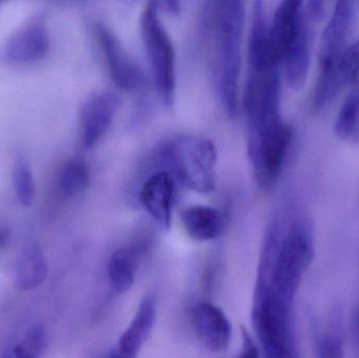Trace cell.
Instances as JSON below:
<instances>
[{
    "mask_svg": "<svg viewBox=\"0 0 359 358\" xmlns=\"http://www.w3.org/2000/svg\"><path fill=\"white\" fill-rule=\"evenodd\" d=\"M18 347L25 354L34 358H39L46 347V333L44 328L40 325L32 327Z\"/></svg>",
    "mask_w": 359,
    "mask_h": 358,
    "instance_id": "cell-22",
    "label": "cell"
},
{
    "mask_svg": "<svg viewBox=\"0 0 359 358\" xmlns=\"http://www.w3.org/2000/svg\"><path fill=\"white\" fill-rule=\"evenodd\" d=\"M309 44V29H308L280 64L284 73L285 81L292 90H301L307 81L310 67Z\"/></svg>",
    "mask_w": 359,
    "mask_h": 358,
    "instance_id": "cell-17",
    "label": "cell"
},
{
    "mask_svg": "<svg viewBox=\"0 0 359 358\" xmlns=\"http://www.w3.org/2000/svg\"><path fill=\"white\" fill-rule=\"evenodd\" d=\"M13 183L19 203L23 207H29L35 198V182L31 172V166L23 156H19L15 161Z\"/></svg>",
    "mask_w": 359,
    "mask_h": 358,
    "instance_id": "cell-20",
    "label": "cell"
},
{
    "mask_svg": "<svg viewBox=\"0 0 359 358\" xmlns=\"http://www.w3.org/2000/svg\"><path fill=\"white\" fill-rule=\"evenodd\" d=\"M181 223L188 237L194 241L208 242L217 239L223 229V218L215 208L192 205L181 212Z\"/></svg>",
    "mask_w": 359,
    "mask_h": 358,
    "instance_id": "cell-14",
    "label": "cell"
},
{
    "mask_svg": "<svg viewBox=\"0 0 359 358\" xmlns=\"http://www.w3.org/2000/svg\"><path fill=\"white\" fill-rule=\"evenodd\" d=\"M358 2L339 1L328 25L325 27L320 44V74L335 69L347 48L348 38L355 18Z\"/></svg>",
    "mask_w": 359,
    "mask_h": 358,
    "instance_id": "cell-8",
    "label": "cell"
},
{
    "mask_svg": "<svg viewBox=\"0 0 359 358\" xmlns=\"http://www.w3.org/2000/svg\"><path fill=\"white\" fill-rule=\"evenodd\" d=\"M156 158L182 186L205 195L215 191L217 151L209 139L180 135L160 145Z\"/></svg>",
    "mask_w": 359,
    "mask_h": 358,
    "instance_id": "cell-3",
    "label": "cell"
},
{
    "mask_svg": "<svg viewBox=\"0 0 359 358\" xmlns=\"http://www.w3.org/2000/svg\"><path fill=\"white\" fill-rule=\"evenodd\" d=\"M359 119V79L348 95L339 109L334 132L339 139L346 140L350 138L355 130Z\"/></svg>",
    "mask_w": 359,
    "mask_h": 358,
    "instance_id": "cell-19",
    "label": "cell"
},
{
    "mask_svg": "<svg viewBox=\"0 0 359 358\" xmlns=\"http://www.w3.org/2000/svg\"><path fill=\"white\" fill-rule=\"evenodd\" d=\"M10 237V233L6 228H0V248L6 247Z\"/></svg>",
    "mask_w": 359,
    "mask_h": 358,
    "instance_id": "cell-28",
    "label": "cell"
},
{
    "mask_svg": "<svg viewBox=\"0 0 359 358\" xmlns=\"http://www.w3.org/2000/svg\"><path fill=\"white\" fill-rule=\"evenodd\" d=\"M50 39L43 21L34 19L8 38L0 50V60L6 64H27L48 54Z\"/></svg>",
    "mask_w": 359,
    "mask_h": 358,
    "instance_id": "cell-10",
    "label": "cell"
},
{
    "mask_svg": "<svg viewBox=\"0 0 359 358\" xmlns=\"http://www.w3.org/2000/svg\"><path fill=\"white\" fill-rule=\"evenodd\" d=\"M292 138V128L284 120L247 138V151L253 177L261 188H271L280 178Z\"/></svg>",
    "mask_w": 359,
    "mask_h": 358,
    "instance_id": "cell-5",
    "label": "cell"
},
{
    "mask_svg": "<svg viewBox=\"0 0 359 358\" xmlns=\"http://www.w3.org/2000/svg\"><path fill=\"white\" fill-rule=\"evenodd\" d=\"M155 319V298L147 296L141 301L134 319L120 336L116 350L124 357L137 358L139 351L153 330Z\"/></svg>",
    "mask_w": 359,
    "mask_h": 358,
    "instance_id": "cell-13",
    "label": "cell"
},
{
    "mask_svg": "<svg viewBox=\"0 0 359 358\" xmlns=\"http://www.w3.org/2000/svg\"><path fill=\"white\" fill-rule=\"evenodd\" d=\"M352 338H353L355 348L359 352V307L354 315L353 322H352Z\"/></svg>",
    "mask_w": 359,
    "mask_h": 358,
    "instance_id": "cell-27",
    "label": "cell"
},
{
    "mask_svg": "<svg viewBox=\"0 0 359 358\" xmlns=\"http://www.w3.org/2000/svg\"><path fill=\"white\" fill-rule=\"evenodd\" d=\"M141 248L128 246L116 250L107 264V275L111 289L117 294L128 291L134 285L140 264Z\"/></svg>",
    "mask_w": 359,
    "mask_h": 358,
    "instance_id": "cell-15",
    "label": "cell"
},
{
    "mask_svg": "<svg viewBox=\"0 0 359 358\" xmlns=\"http://www.w3.org/2000/svg\"><path fill=\"white\" fill-rule=\"evenodd\" d=\"M307 31L303 4L299 0L280 2L268 25V48L272 61L280 67Z\"/></svg>",
    "mask_w": 359,
    "mask_h": 358,
    "instance_id": "cell-7",
    "label": "cell"
},
{
    "mask_svg": "<svg viewBox=\"0 0 359 358\" xmlns=\"http://www.w3.org/2000/svg\"><path fill=\"white\" fill-rule=\"evenodd\" d=\"M119 106V98L111 92H99L83 103L80 111V125L84 149L94 147L109 132Z\"/></svg>",
    "mask_w": 359,
    "mask_h": 358,
    "instance_id": "cell-11",
    "label": "cell"
},
{
    "mask_svg": "<svg viewBox=\"0 0 359 358\" xmlns=\"http://www.w3.org/2000/svg\"><path fill=\"white\" fill-rule=\"evenodd\" d=\"M203 20L215 95L224 111L229 117H234L238 111V79L242 63L244 2L240 0L208 2Z\"/></svg>",
    "mask_w": 359,
    "mask_h": 358,
    "instance_id": "cell-2",
    "label": "cell"
},
{
    "mask_svg": "<svg viewBox=\"0 0 359 358\" xmlns=\"http://www.w3.org/2000/svg\"><path fill=\"white\" fill-rule=\"evenodd\" d=\"M93 34L104 59L109 76L116 85L128 92L144 88V71L111 29L103 23H96Z\"/></svg>",
    "mask_w": 359,
    "mask_h": 358,
    "instance_id": "cell-6",
    "label": "cell"
},
{
    "mask_svg": "<svg viewBox=\"0 0 359 358\" xmlns=\"http://www.w3.org/2000/svg\"><path fill=\"white\" fill-rule=\"evenodd\" d=\"M190 321L205 348L213 352L226 350L231 340L232 328L222 309L211 303H198L190 310Z\"/></svg>",
    "mask_w": 359,
    "mask_h": 358,
    "instance_id": "cell-12",
    "label": "cell"
},
{
    "mask_svg": "<svg viewBox=\"0 0 359 358\" xmlns=\"http://www.w3.org/2000/svg\"><path fill=\"white\" fill-rule=\"evenodd\" d=\"M159 12L168 13V14L175 15L179 13L180 4L175 1L156 2Z\"/></svg>",
    "mask_w": 359,
    "mask_h": 358,
    "instance_id": "cell-26",
    "label": "cell"
},
{
    "mask_svg": "<svg viewBox=\"0 0 359 358\" xmlns=\"http://www.w3.org/2000/svg\"><path fill=\"white\" fill-rule=\"evenodd\" d=\"M177 197V181L168 170H159L147 177L139 191V201L162 230L172 224Z\"/></svg>",
    "mask_w": 359,
    "mask_h": 358,
    "instance_id": "cell-9",
    "label": "cell"
},
{
    "mask_svg": "<svg viewBox=\"0 0 359 358\" xmlns=\"http://www.w3.org/2000/svg\"><path fill=\"white\" fill-rule=\"evenodd\" d=\"M236 358H259V349L244 328L242 329V350Z\"/></svg>",
    "mask_w": 359,
    "mask_h": 358,
    "instance_id": "cell-24",
    "label": "cell"
},
{
    "mask_svg": "<svg viewBox=\"0 0 359 358\" xmlns=\"http://www.w3.org/2000/svg\"><path fill=\"white\" fill-rule=\"evenodd\" d=\"M1 358H15L13 354H4L2 355Z\"/></svg>",
    "mask_w": 359,
    "mask_h": 358,
    "instance_id": "cell-31",
    "label": "cell"
},
{
    "mask_svg": "<svg viewBox=\"0 0 359 358\" xmlns=\"http://www.w3.org/2000/svg\"><path fill=\"white\" fill-rule=\"evenodd\" d=\"M284 358H299L297 357V354H295L294 352L290 353V354L287 355V357H285Z\"/></svg>",
    "mask_w": 359,
    "mask_h": 358,
    "instance_id": "cell-30",
    "label": "cell"
},
{
    "mask_svg": "<svg viewBox=\"0 0 359 358\" xmlns=\"http://www.w3.org/2000/svg\"><path fill=\"white\" fill-rule=\"evenodd\" d=\"M140 34L158 94L166 106H172L177 90L176 50L156 2L147 4L141 13Z\"/></svg>",
    "mask_w": 359,
    "mask_h": 358,
    "instance_id": "cell-4",
    "label": "cell"
},
{
    "mask_svg": "<svg viewBox=\"0 0 359 358\" xmlns=\"http://www.w3.org/2000/svg\"><path fill=\"white\" fill-rule=\"evenodd\" d=\"M48 275V262L38 245H31L23 250L17 262L15 288L19 291H31L39 287Z\"/></svg>",
    "mask_w": 359,
    "mask_h": 358,
    "instance_id": "cell-16",
    "label": "cell"
},
{
    "mask_svg": "<svg viewBox=\"0 0 359 358\" xmlns=\"http://www.w3.org/2000/svg\"><path fill=\"white\" fill-rule=\"evenodd\" d=\"M313 256V235L308 221L295 216L285 228L282 218L276 216L266 230L257 285L292 307Z\"/></svg>",
    "mask_w": 359,
    "mask_h": 358,
    "instance_id": "cell-1",
    "label": "cell"
},
{
    "mask_svg": "<svg viewBox=\"0 0 359 358\" xmlns=\"http://www.w3.org/2000/svg\"><path fill=\"white\" fill-rule=\"evenodd\" d=\"M335 76L343 88L359 79V39L348 46L334 69Z\"/></svg>",
    "mask_w": 359,
    "mask_h": 358,
    "instance_id": "cell-21",
    "label": "cell"
},
{
    "mask_svg": "<svg viewBox=\"0 0 359 358\" xmlns=\"http://www.w3.org/2000/svg\"><path fill=\"white\" fill-rule=\"evenodd\" d=\"M90 180V170L82 160H69L59 170L56 182L57 193L62 199H71L86 191Z\"/></svg>",
    "mask_w": 359,
    "mask_h": 358,
    "instance_id": "cell-18",
    "label": "cell"
},
{
    "mask_svg": "<svg viewBox=\"0 0 359 358\" xmlns=\"http://www.w3.org/2000/svg\"><path fill=\"white\" fill-rule=\"evenodd\" d=\"M316 357L318 358H345L341 338L334 333L322 336L316 345Z\"/></svg>",
    "mask_w": 359,
    "mask_h": 358,
    "instance_id": "cell-23",
    "label": "cell"
},
{
    "mask_svg": "<svg viewBox=\"0 0 359 358\" xmlns=\"http://www.w3.org/2000/svg\"><path fill=\"white\" fill-rule=\"evenodd\" d=\"M105 358H126V357H124L123 355L120 354V353L118 352V351L116 350V349H114V350L111 351V352L109 353V354L107 355V357Z\"/></svg>",
    "mask_w": 359,
    "mask_h": 358,
    "instance_id": "cell-29",
    "label": "cell"
},
{
    "mask_svg": "<svg viewBox=\"0 0 359 358\" xmlns=\"http://www.w3.org/2000/svg\"><path fill=\"white\" fill-rule=\"evenodd\" d=\"M305 15L308 19L312 21H318L324 17L325 15V4L323 1H309L306 6Z\"/></svg>",
    "mask_w": 359,
    "mask_h": 358,
    "instance_id": "cell-25",
    "label": "cell"
}]
</instances>
